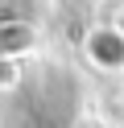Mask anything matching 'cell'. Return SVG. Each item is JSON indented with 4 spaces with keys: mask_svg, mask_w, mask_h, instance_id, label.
<instances>
[{
    "mask_svg": "<svg viewBox=\"0 0 124 128\" xmlns=\"http://www.w3.org/2000/svg\"><path fill=\"white\" fill-rule=\"evenodd\" d=\"M83 58L103 74H124V33L116 25H95L83 37Z\"/></svg>",
    "mask_w": 124,
    "mask_h": 128,
    "instance_id": "cell-1",
    "label": "cell"
},
{
    "mask_svg": "<svg viewBox=\"0 0 124 128\" xmlns=\"http://www.w3.org/2000/svg\"><path fill=\"white\" fill-rule=\"evenodd\" d=\"M116 29H120V33H124V8H120V17H116Z\"/></svg>",
    "mask_w": 124,
    "mask_h": 128,
    "instance_id": "cell-4",
    "label": "cell"
},
{
    "mask_svg": "<svg viewBox=\"0 0 124 128\" xmlns=\"http://www.w3.org/2000/svg\"><path fill=\"white\" fill-rule=\"evenodd\" d=\"M33 46H37V29L25 17H0V58L21 62Z\"/></svg>",
    "mask_w": 124,
    "mask_h": 128,
    "instance_id": "cell-2",
    "label": "cell"
},
{
    "mask_svg": "<svg viewBox=\"0 0 124 128\" xmlns=\"http://www.w3.org/2000/svg\"><path fill=\"white\" fill-rule=\"evenodd\" d=\"M17 83H21V62L0 58V91H13Z\"/></svg>",
    "mask_w": 124,
    "mask_h": 128,
    "instance_id": "cell-3",
    "label": "cell"
}]
</instances>
